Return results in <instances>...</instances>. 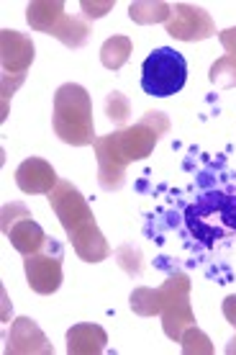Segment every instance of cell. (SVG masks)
<instances>
[{
	"label": "cell",
	"instance_id": "obj_16",
	"mask_svg": "<svg viewBox=\"0 0 236 355\" xmlns=\"http://www.w3.org/2000/svg\"><path fill=\"white\" fill-rule=\"evenodd\" d=\"M172 16V6L170 3H162V0H139V3H131L129 6V18L134 24H141V26H149V24H167Z\"/></svg>",
	"mask_w": 236,
	"mask_h": 355
},
{
	"label": "cell",
	"instance_id": "obj_18",
	"mask_svg": "<svg viewBox=\"0 0 236 355\" xmlns=\"http://www.w3.org/2000/svg\"><path fill=\"white\" fill-rule=\"evenodd\" d=\"M129 306L134 309V314L139 317H157L162 311V302H159V288H134L129 296Z\"/></svg>",
	"mask_w": 236,
	"mask_h": 355
},
{
	"label": "cell",
	"instance_id": "obj_15",
	"mask_svg": "<svg viewBox=\"0 0 236 355\" xmlns=\"http://www.w3.org/2000/svg\"><path fill=\"white\" fill-rule=\"evenodd\" d=\"M90 24L85 18H75V16H62V21L54 26L52 36L54 39H60L64 46H70V49H80V46L88 44L90 39Z\"/></svg>",
	"mask_w": 236,
	"mask_h": 355
},
{
	"label": "cell",
	"instance_id": "obj_19",
	"mask_svg": "<svg viewBox=\"0 0 236 355\" xmlns=\"http://www.w3.org/2000/svg\"><path fill=\"white\" fill-rule=\"evenodd\" d=\"M105 116L114 121V124H118L123 129L126 126V121H129V116H131V103H129V98L123 96V93H118V90H111L108 96H105Z\"/></svg>",
	"mask_w": 236,
	"mask_h": 355
},
{
	"label": "cell",
	"instance_id": "obj_5",
	"mask_svg": "<svg viewBox=\"0 0 236 355\" xmlns=\"http://www.w3.org/2000/svg\"><path fill=\"white\" fill-rule=\"evenodd\" d=\"M24 270H26V281L34 293L49 296L62 286V248L60 242L49 237L46 248L36 255H26L24 260Z\"/></svg>",
	"mask_w": 236,
	"mask_h": 355
},
{
	"label": "cell",
	"instance_id": "obj_20",
	"mask_svg": "<svg viewBox=\"0 0 236 355\" xmlns=\"http://www.w3.org/2000/svg\"><path fill=\"white\" fill-rule=\"evenodd\" d=\"M208 78L216 88H236V60L228 57V54L216 60V62L210 64Z\"/></svg>",
	"mask_w": 236,
	"mask_h": 355
},
{
	"label": "cell",
	"instance_id": "obj_6",
	"mask_svg": "<svg viewBox=\"0 0 236 355\" xmlns=\"http://www.w3.org/2000/svg\"><path fill=\"white\" fill-rule=\"evenodd\" d=\"M49 206L54 209L60 224L64 227V232H67V237L75 234L78 230H82V227H88V224L96 222L93 209H90V204L85 201V196L80 193L70 180H60V183H57V188L49 193Z\"/></svg>",
	"mask_w": 236,
	"mask_h": 355
},
{
	"label": "cell",
	"instance_id": "obj_21",
	"mask_svg": "<svg viewBox=\"0 0 236 355\" xmlns=\"http://www.w3.org/2000/svg\"><path fill=\"white\" fill-rule=\"evenodd\" d=\"M180 343H183L185 355H210L213 353V345H210L208 335H206L203 329H198V324H192V327L185 329Z\"/></svg>",
	"mask_w": 236,
	"mask_h": 355
},
{
	"label": "cell",
	"instance_id": "obj_24",
	"mask_svg": "<svg viewBox=\"0 0 236 355\" xmlns=\"http://www.w3.org/2000/svg\"><path fill=\"white\" fill-rule=\"evenodd\" d=\"M114 0H103V3H96V0H82L80 3V8H82V13L88 18H103L108 10H114Z\"/></svg>",
	"mask_w": 236,
	"mask_h": 355
},
{
	"label": "cell",
	"instance_id": "obj_7",
	"mask_svg": "<svg viewBox=\"0 0 236 355\" xmlns=\"http://www.w3.org/2000/svg\"><path fill=\"white\" fill-rule=\"evenodd\" d=\"M165 28L177 42H203V39L216 36V24H213L210 13H206L201 6H192V3L172 6V16L165 24Z\"/></svg>",
	"mask_w": 236,
	"mask_h": 355
},
{
	"label": "cell",
	"instance_id": "obj_2",
	"mask_svg": "<svg viewBox=\"0 0 236 355\" xmlns=\"http://www.w3.org/2000/svg\"><path fill=\"white\" fill-rule=\"evenodd\" d=\"M54 134L64 144L88 147L96 144V121H93V101L88 90L78 83H64L54 93Z\"/></svg>",
	"mask_w": 236,
	"mask_h": 355
},
{
	"label": "cell",
	"instance_id": "obj_13",
	"mask_svg": "<svg viewBox=\"0 0 236 355\" xmlns=\"http://www.w3.org/2000/svg\"><path fill=\"white\" fill-rule=\"evenodd\" d=\"M10 240V245L26 258V255H36V252H42L46 248V242L49 237L44 234V230L34 222V219H21L18 224L10 227V232L6 234Z\"/></svg>",
	"mask_w": 236,
	"mask_h": 355
},
{
	"label": "cell",
	"instance_id": "obj_26",
	"mask_svg": "<svg viewBox=\"0 0 236 355\" xmlns=\"http://www.w3.org/2000/svg\"><path fill=\"white\" fill-rule=\"evenodd\" d=\"M221 309H224V317H226L228 324H234V327H236V293H234V296H228Z\"/></svg>",
	"mask_w": 236,
	"mask_h": 355
},
{
	"label": "cell",
	"instance_id": "obj_14",
	"mask_svg": "<svg viewBox=\"0 0 236 355\" xmlns=\"http://www.w3.org/2000/svg\"><path fill=\"white\" fill-rule=\"evenodd\" d=\"M62 16H67L62 0H34V3L26 6L28 26L34 28V31H42V34L52 36L54 26L62 21Z\"/></svg>",
	"mask_w": 236,
	"mask_h": 355
},
{
	"label": "cell",
	"instance_id": "obj_8",
	"mask_svg": "<svg viewBox=\"0 0 236 355\" xmlns=\"http://www.w3.org/2000/svg\"><path fill=\"white\" fill-rule=\"evenodd\" d=\"M34 52L36 49L31 36L18 34L13 28H3L0 31V64H3L6 75L26 78V70L34 64Z\"/></svg>",
	"mask_w": 236,
	"mask_h": 355
},
{
	"label": "cell",
	"instance_id": "obj_22",
	"mask_svg": "<svg viewBox=\"0 0 236 355\" xmlns=\"http://www.w3.org/2000/svg\"><path fill=\"white\" fill-rule=\"evenodd\" d=\"M116 260H118V266H121L129 275H139L141 273V252H139V248H134V245H121V248L116 250Z\"/></svg>",
	"mask_w": 236,
	"mask_h": 355
},
{
	"label": "cell",
	"instance_id": "obj_9",
	"mask_svg": "<svg viewBox=\"0 0 236 355\" xmlns=\"http://www.w3.org/2000/svg\"><path fill=\"white\" fill-rule=\"evenodd\" d=\"M6 353L8 355H54V345L46 340L42 327L28 317H18L10 324L6 338Z\"/></svg>",
	"mask_w": 236,
	"mask_h": 355
},
{
	"label": "cell",
	"instance_id": "obj_12",
	"mask_svg": "<svg viewBox=\"0 0 236 355\" xmlns=\"http://www.w3.org/2000/svg\"><path fill=\"white\" fill-rule=\"evenodd\" d=\"M70 242L75 252L80 255V260H85V263H100V260L111 255V245L105 242L103 232L98 230L96 222L78 230L75 234H70Z\"/></svg>",
	"mask_w": 236,
	"mask_h": 355
},
{
	"label": "cell",
	"instance_id": "obj_11",
	"mask_svg": "<svg viewBox=\"0 0 236 355\" xmlns=\"http://www.w3.org/2000/svg\"><path fill=\"white\" fill-rule=\"evenodd\" d=\"M108 345V332L100 324L82 322L67 329V353L70 355H100Z\"/></svg>",
	"mask_w": 236,
	"mask_h": 355
},
{
	"label": "cell",
	"instance_id": "obj_27",
	"mask_svg": "<svg viewBox=\"0 0 236 355\" xmlns=\"http://www.w3.org/2000/svg\"><path fill=\"white\" fill-rule=\"evenodd\" d=\"M226 353H228V355H234V353H236V338L226 345Z\"/></svg>",
	"mask_w": 236,
	"mask_h": 355
},
{
	"label": "cell",
	"instance_id": "obj_10",
	"mask_svg": "<svg viewBox=\"0 0 236 355\" xmlns=\"http://www.w3.org/2000/svg\"><path fill=\"white\" fill-rule=\"evenodd\" d=\"M60 183L57 178V170L49 165L42 157H28L18 165L16 170V186L28 196H39V193H52Z\"/></svg>",
	"mask_w": 236,
	"mask_h": 355
},
{
	"label": "cell",
	"instance_id": "obj_1",
	"mask_svg": "<svg viewBox=\"0 0 236 355\" xmlns=\"http://www.w3.org/2000/svg\"><path fill=\"white\" fill-rule=\"evenodd\" d=\"M162 134L149 126L144 119L134 126H123L114 134H105L96 139V160H98V183L105 191H118L126 180L129 162L144 160L157 147Z\"/></svg>",
	"mask_w": 236,
	"mask_h": 355
},
{
	"label": "cell",
	"instance_id": "obj_3",
	"mask_svg": "<svg viewBox=\"0 0 236 355\" xmlns=\"http://www.w3.org/2000/svg\"><path fill=\"white\" fill-rule=\"evenodd\" d=\"M188 80V60L172 46H159L141 64V88L147 96L170 98Z\"/></svg>",
	"mask_w": 236,
	"mask_h": 355
},
{
	"label": "cell",
	"instance_id": "obj_4",
	"mask_svg": "<svg viewBox=\"0 0 236 355\" xmlns=\"http://www.w3.org/2000/svg\"><path fill=\"white\" fill-rule=\"evenodd\" d=\"M159 302H162V329L170 340L180 343L183 332L195 324V311L190 304V278L185 273H172L159 286Z\"/></svg>",
	"mask_w": 236,
	"mask_h": 355
},
{
	"label": "cell",
	"instance_id": "obj_23",
	"mask_svg": "<svg viewBox=\"0 0 236 355\" xmlns=\"http://www.w3.org/2000/svg\"><path fill=\"white\" fill-rule=\"evenodd\" d=\"M21 219H31V211H28L24 204H6L3 206V214H0V224H3V234H8L10 227L18 224Z\"/></svg>",
	"mask_w": 236,
	"mask_h": 355
},
{
	"label": "cell",
	"instance_id": "obj_17",
	"mask_svg": "<svg viewBox=\"0 0 236 355\" xmlns=\"http://www.w3.org/2000/svg\"><path fill=\"white\" fill-rule=\"evenodd\" d=\"M131 39L129 36H111L105 39V44L100 46V62H103L105 70H121L123 64L129 62L131 57Z\"/></svg>",
	"mask_w": 236,
	"mask_h": 355
},
{
	"label": "cell",
	"instance_id": "obj_25",
	"mask_svg": "<svg viewBox=\"0 0 236 355\" xmlns=\"http://www.w3.org/2000/svg\"><path fill=\"white\" fill-rule=\"evenodd\" d=\"M219 42H221V46L226 49L228 57H234V60H236V26L234 28H224V31L219 34Z\"/></svg>",
	"mask_w": 236,
	"mask_h": 355
}]
</instances>
